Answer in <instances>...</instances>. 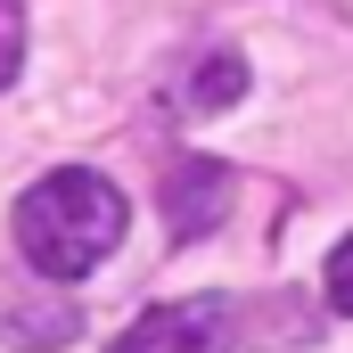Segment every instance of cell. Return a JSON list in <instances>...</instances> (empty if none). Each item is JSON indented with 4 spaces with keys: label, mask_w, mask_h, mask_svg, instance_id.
I'll use <instances>...</instances> for the list:
<instances>
[{
    "label": "cell",
    "mask_w": 353,
    "mask_h": 353,
    "mask_svg": "<svg viewBox=\"0 0 353 353\" xmlns=\"http://www.w3.org/2000/svg\"><path fill=\"white\" fill-rule=\"evenodd\" d=\"M239 304L230 296H181V304H148L132 329H115L107 353H230L239 345Z\"/></svg>",
    "instance_id": "obj_3"
},
{
    "label": "cell",
    "mask_w": 353,
    "mask_h": 353,
    "mask_svg": "<svg viewBox=\"0 0 353 353\" xmlns=\"http://www.w3.org/2000/svg\"><path fill=\"white\" fill-rule=\"evenodd\" d=\"M239 90H247V58H239V50L197 58V74H189V107H197V115H222Z\"/></svg>",
    "instance_id": "obj_5"
},
{
    "label": "cell",
    "mask_w": 353,
    "mask_h": 353,
    "mask_svg": "<svg viewBox=\"0 0 353 353\" xmlns=\"http://www.w3.org/2000/svg\"><path fill=\"white\" fill-rule=\"evenodd\" d=\"M74 337H83V304L66 296V279H50V271H33V263L0 271V345L66 353Z\"/></svg>",
    "instance_id": "obj_2"
},
{
    "label": "cell",
    "mask_w": 353,
    "mask_h": 353,
    "mask_svg": "<svg viewBox=\"0 0 353 353\" xmlns=\"http://www.w3.org/2000/svg\"><path fill=\"white\" fill-rule=\"evenodd\" d=\"M329 304H337V312H353V239L329 255Z\"/></svg>",
    "instance_id": "obj_7"
},
{
    "label": "cell",
    "mask_w": 353,
    "mask_h": 353,
    "mask_svg": "<svg viewBox=\"0 0 353 353\" xmlns=\"http://www.w3.org/2000/svg\"><path fill=\"white\" fill-rule=\"evenodd\" d=\"M123 247V189L90 165H58L17 197V255L50 279H83Z\"/></svg>",
    "instance_id": "obj_1"
},
{
    "label": "cell",
    "mask_w": 353,
    "mask_h": 353,
    "mask_svg": "<svg viewBox=\"0 0 353 353\" xmlns=\"http://www.w3.org/2000/svg\"><path fill=\"white\" fill-rule=\"evenodd\" d=\"M25 66V0H0V90Z\"/></svg>",
    "instance_id": "obj_6"
},
{
    "label": "cell",
    "mask_w": 353,
    "mask_h": 353,
    "mask_svg": "<svg viewBox=\"0 0 353 353\" xmlns=\"http://www.w3.org/2000/svg\"><path fill=\"white\" fill-rule=\"evenodd\" d=\"M165 214H173V230H214L222 214H230V173L222 165H205V157H189L173 181H165Z\"/></svg>",
    "instance_id": "obj_4"
}]
</instances>
